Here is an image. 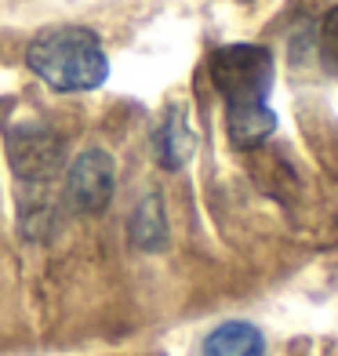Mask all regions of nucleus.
<instances>
[{
	"instance_id": "f257e3e1",
	"label": "nucleus",
	"mask_w": 338,
	"mask_h": 356,
	"mask_svg": "<svg viewBox=\"0 0 338 356\" xmlns=\"http://www.w3.org/2000/svg\"><path fill=\"white\" fill-rule=\"evenodd\" d=\"M211 84L225 102V131L236 149H259L277 131L269 109L273 88V55L262 44H225L211 51Z\"/></svg>"
},
{
	"instance_id": "f03ea898",
	"label": "nucleus",
	"mask_w": 338,
	"mask_h": 356,
	"mask_svg": "<svg viewBox=\"0 0 338 356\" xmlns=\"http://www.w3.org/2000/svg\"><path fill=\"white\" fill-rule=\"evenodd\" d=\"M26 66L58 95L95 91L109 76L102 40L84 26H55L37 33L33 44L26 47Z\"/></svg>"
},
{
	"instance_id": "7ed1b4c3",
	"label": "nucleus",
	"mask_w": 338,
	"mask_h": 356,
	"mask_svg": "<svg viewBox=\"0 0 338 356\" xmlns=\"http://www.w3.org/2000/svg\"><path fill=\"white\" fill-rule=\"evenodd\" d=\"M8 160L22 186H44L66 168V138L37 120L15 124L8 127Z\"/></svg>"
},
{
	"instance_id": "20e7f679",
	"label": "nucleus",
	"mask_w": 338,
	"mask_h": 356,
	"mask_svg": "<svg viewBox=\"0 0 338 356\" xmlns=\"http://www.w3.org/2000/svg\"><path fill=\"white\" fill-rule=\"evenodd\" d=\"M113 189H117V164L106 149H84L66 171V204L77 215H102Z\"/></svg>"
},
{
	"instance_id": "39448f33",
	"label": "nucleus",
	"mask_w": 338,
	"mask_h": 356,
	"mask_svg": "<svg viewBox=\"0 0 338 356\" xmlns=\"http://www.w3.org/2000/svg\"><path fill=\"white\" fill-rule=\"evenodd\" d=\"M153 153L164 171H179L186 168L193 153H197V131L189 127V113L182 102H171L160 117L156 131H153Z\"/></svg>"
},
{
	"instance_id": "423d86ee",
	"label": "nucleus",
	"mask_w": 338,
	"mask_h": 356,
	"mask_svg": "<svg viewBox=\"0 0 338 356\" xmlns=\"http://www.w3.org/2000/svg\"><path fill=\"white\" fill-rule=\"evenodd\" d=\"M127 236L138 251H168L171 244V229H168V215H164V197L153 189L138 200L131 222H127Z\"/></svg>"
},
{
	"instance_id": "0eeeda50",
	"label": "nucleus",
	"mask_w": 338,
	"mask_h": 356,
	"mask_svg": "<svg viewBox=\"0 0 338 356\" xmlns=\"http://www.w3.org/2000/svg\"><path fill=\"white\" fill-rule=\"evenodd\" d=\"M204 356H266V334L248 320H225L204 338Z\"/></svg>"
},
{
	"instance_id": "6e6552de",
	"label": "nucleus",
	"mask_w": 338,
	"mask_h": 356,
	"mask_svg": "<svg viewBox=\"0 0 338 356\" xmlns=\"http://www.w3.org/2000/svg\"><path fill=\"white\" fill-rule=\"evenodd\" d=\"M320 55H324V66L338 73V4L324 15V26H320Z\"/></svg>"
}]
</instances>
